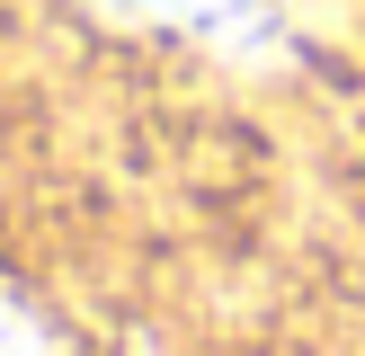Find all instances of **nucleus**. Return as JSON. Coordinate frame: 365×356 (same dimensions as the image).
Returning <instances> with one entry per match:
<instances>
[{
    "label": "nucleus",
    "instance_id": "obj_1",
    "mask_svg": "<svg viewBox=\"0 0 365 356\" xmlns=\"http://www.w3.org/2000/svg\"><path fill=\"white\" fill-rule=\"evenodd\" d=\"M0 356H53V338L36 330V312L9 303V294H0Z\"/></svg>",
    "mask_w": 365,
    "mask_h": 356
}]
</instances>
